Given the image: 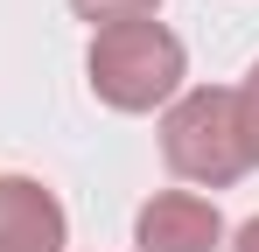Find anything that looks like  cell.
Listing matches in <instances>:
<instances>
[{"label":"cell","mask_w":259,"mask_h":252,"mask_svg":"<svg viewBox=\"0 0 259 252\" xmlns=\"http://www.w3.org/2000/svg\"><path fill=\"white\" fill-rule=\"evenodd\" d=\"M182 84V42L161 21H126V28H98L91 42V91L112 112H154L168 105Z\"/></svg>","instance_id":"1"},{"label":"cell","mask_w":259,"mask_h":252,"mask_svg":"<svg viewBox=\"0 0 259 252\" xmlns=\"http://www.w3.org/2000/svg\"><path fill=\"white\" fill-rule=\"evenodd\" d=\"M161 154L182 182H203V189H224V182H238L245 175V140H238V105H231V91H189L182 105H168V119H161Z\"/></svg>","instance_id":"2"},{"label":"cell","mask_w":259,"mask_h":252,"mask_svg":"<svg viewBox=\"0 0 259 252\" xmlns=\"http://www.w3.org/2000/svg\"><path fill=\"white\" fill-rule=\"evenodd\" d=\"M217 238H224L217 203L189 196V189H168V196L140 203V217H133V245L140 252H210Z\"/></svg>","instance_id":"3"},{"label":"cell","mask_w":259,"mask_h":252,"mask_svg":"<svg viewBox=\"0 0 259 252\" xmlns=\"http://www.w3.org/2000/svg\"><path fill=\"white\" fill-rule=\"evenodd\" d=\"M63 203L35 175H0V252H63Z\"/></svg>","instance_id":"4"},{"label":"cell","mask_w":259,"mask_h":252,"mask_svg":"<svg viewBox=\"0 0 259 252\" xmlns=\"http://www.w3.org/2000/svg\"><path fill=\"white\" fill-rule=\"evenodd\" d=\"M231 105H238V140H245V161L259 168V63L245 70V84L231 91Z\"/></svg>","instance_id":"5"},{"label":"cell","mask_w":259,"mask_h":252,"mask_svg":"<svg viewBox=\"0 0 259 252\" xmlns=\"http://www.w3.org/2000/svg\"><path fill=\"white\" fill-rule=\"evenodd\" d=\"M84 21H105V28H126V21H147L161 0H70Z\"/></svg>","instance_id":"6"},{"label":"cell","mask_w":259,"mask_h":252,"mask_svg":"<svg viewBox=\"0 0 259 252\" xmlns=\"http://www.w3.org/2000/svg\"><path fill=\"white\" fill-rule=\"evenodd\" d=\"M231 252H259V217H245V224H238V238H231Z\"/></svg>","instance_id":"7"}]
</instances>
